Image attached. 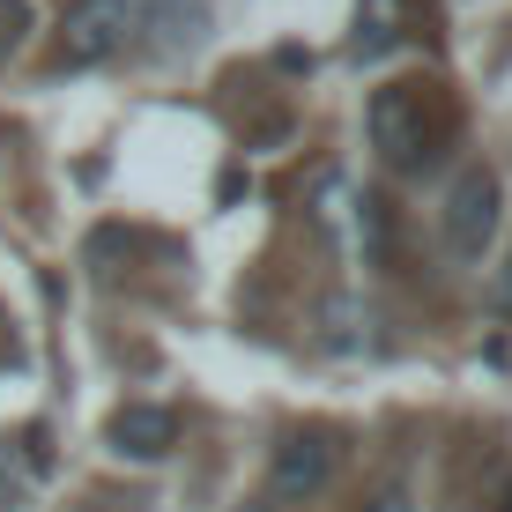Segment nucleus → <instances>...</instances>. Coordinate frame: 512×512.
Instances as JSON below:
<instances>
[{
	"label": "nucleus",
	"instance_id": "f257e3e1",
	"mask_svg": "<svg viewBox=\"0 0 512 512\" xmlns=\"http://www.w3.org/2000/svg\"><path fill=\"white\" fill-rule=\"evenodd\" d=\"M364 127H372V149L394 171H423L431 164L438 119H431V97H423L416 82H386V90L372 97V112H364Z\"/></svg>",
	"mask_w": 512,
	"mask_h": 512
},
{
	"label": "nucleus",
	"instance_id": "f03ea898",
	"mask_svg": "<svg viewBox=\"0 0 512 512\" xmlns=\"http://www.w3.org/2000/svg\"><path fill=\"white\" fill-rule=\"evenodd\" d=\"M127 23H134V0H67L60 15V60L67 67H97L127 45Z\"/></svg>",
	"mask_w": 512,
	"mask_h": 512
},
{
	"label": "nucleus",
	"instance_id": "7ed1b4c3",
	"mask_svg": "<svg viewBox=\"0 0 512 512\" xmlns=\"http://www.w3.org/2000/svg\"><path fill=\"white\" fill-rule=\"evenodd\" d=\"M498 238V179L483 164H468L446 193V245L461 260H483V245Z\"/></svg>",
	"mask_w": 512,
	"mask_h": 512
},
{
	"label": "nucleus",
	"instance_id": "20e7f679",
	"mask_svg": "<svg viewBox=\"0 0 512 512\" xmlns=\"http://www.w3.org/2000/svg\"><path fill=\"white\" fill-rule=\"evenodd\" d=\"M327 483H334V446L320 431H297V438L275 446V468H268V498L275 505H305V498H320Z\"/></svg>",
	"mask_w": 512,
	"mask_h": 512
},
{
	"label": "nucleus",
	"instance_id": "39448f33",
	"mask_svg": "<svg viewBox=\"0 0 512 512\" xmlns=\"http://www.w3.org/2000/svg\"><path fill=\"white\" fill-rule=\"evenodd\" d=\"M112 446L134 453V461H156V453L179 446V416H171V409H149V401H134V409L112 416Z\"/></svg>",
	"mask_w": 512,
	"mask_h": 512
},
{
	"label": "nucleus",
	"instance_id": "423d86ee",
	"mask_svg": "<svg viewBox=\"0 0 512 512\" xmlns=\"http://www.w3.org/2000/svg\"><path fill=\"white\" fill-rule=\"evenodd\" d=\"M394 45H401V0H364L357 8V60H379Z\"/></svg>",
	"mask_w": 512,
	"mask_h": 512
},
{
	"label": "nucleus",
	"instance_id": "0eeeda50",
	"mask_svg": "<svg viewBox=\"0 0 512 512\" xmlns=\"http://www.w3.org/2000/svg\"><path fill=\"white\" fill-rule=\"evenodd\" d=\"M364 512H416V490H409V475H386V483L364 498Z\"/></svg>",
	"mask_w": 512,
	"mask_h": 512
},
{
	"label": "nucleus",
	"instance_id": "6e6552de",
	"mask_svg": "<svg viewBox=\"0 0 512 512\" xmlns=\"http://www.w3.org/2000/svg\"><path fill=\"white\" fill-rule=\"evenodd\" d=\"M30 30V0H0V52H15Z\"/></svg>",
	"mask_w": 512,
	"mask_h": 512
},
{
	"label": "nucleus",
	"instance_id": "1a4fd4ad",
	"mask_svg": "<svg viewBox=\"0 0 512 512\" xmlns=\"http://www.w3.org/2000/svg\"><path fill=\"white\" fill-rule=\"evenodd\" d=\"M498 305H505V312H512V275H505V290H498Z\"/></svg>",
	"mask_w": 512,
	"mask_h": 512
},
{
	"label": "nucleus",
	"instance_id": "9d476101",
	"mask_svg": "<svg viewBox=\"0 0 512 512\" xmlns=\"http://www.w3.org/2000/svg\"><path fill=\"white\" fill-rule=\"evenodd\" d=\"M498 512H512V483H505V505H498Z\"/></svg>",
	"mask_w": 512,
	"mask_h": 512
}]
</instances>
